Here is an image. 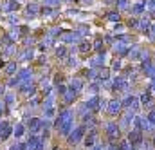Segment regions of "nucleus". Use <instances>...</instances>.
Instances as JSON below:
<instances>
[{
  "instance_id": "obj_59",
  "label": "nucleus",
  "mask_w": 155,
  "mask_h": 150,
  "mask_svg": "<svg viewBox=\"0 0 155 150\" xmlns=\"http://www.w3.org/2000/svg\"><path fill=\"white\" fill-rule=\"evenodd\" d=\"M83 2H85V4H92V0H83Z\"/></svg>"
},
{
  "instance_id": "obj_34",
  "label": "nucleus",
  "mask_w": 155,
  "mask_h": 150,
  "mask_svg": "<svg viewBox=\"0 0 155 150\" xmlns=\"http://www.w3.org/2000/svg\"><path fill=\"white\" fill-rule=\"evenodd\" d=\"M4 9H5L7 13H11V11H15V9H18V2H16V0H11V2H9V4H7V5L4 7Z\"/></svg>"
},
{
  "instance_id": "obj_24",
  "label": "nucleus",
  "mask_w": 155,
  "mask_h": 150,
  "mask_svg": "<svg viewBox=\"0 0 155 150\" xmlns=\"http://www.w3.org/2000/svg\"><path fill=\"white\" fill-rule=\"evenodd\" d=\"M76 92H74V90H71V89H67V90H65V92H63V101H65V103H72V101H74V100H76Z\"/></svg>"
},
{
  "instance_id": "obj_13",
  "label": "nucleus",
  "mask_w": 155,
  "mask_h": 150,
  "mask_svg": "<svg viewBox=\"0 0 155 150\" xmlns=\"http://www.w3.org/2000/svg\"><path fill=\"white\" fill-rule=\"evenodd\" d=\"M72 127H74V118L69 119V121H65V123H61L60 128H58V132H60L61 136H69V134L72 132Z\"/></svg>"
},
{
  "instance_id": "obj_30",
  "label": "nucleus",
  "mask_w": 155,
  "mask_h": 150,
  "mask_svg": "<svg viewBox=\"0 0 155 150\" xmlns=\"http://www.w3.org/2000/svg\"><path fill=\"white\" fill-rule=\"evenodd\" d=\"M117 11H126L130 7V0H116Z\"/></svg>"
},
{
  "instance_id": "obj_25",
  "label": "nucleus",
  "mask_w": 155,
  "mask_h": 150,
  "mask_svg": "<svg viewBox=\"0 0 155 150\" xmlns=\"http://www.w3.org/2000/svg\"><path fill=\"white\" fill-rule=\"evenodd\" d=\"M25 11H27V16H31V18H33V16H36V15H38L40 5L33 2V4H29V5H27V9H25Z\"/></svg>"
},
{
  "instance_id": "obj_38",
  "label": "nucleus",
  "mask_w": 155,
  "mask_h": 150,
  "mask_svg": "<svg viewBox=\"0 0 155 150\" xmlns=\"http://www.w3.org/2000/svg\"><path fill=\"white\" fill-rule=\"evenodd\" d=\"M47 107H54V98L52 96H47V100L43 101V109H47Z\"/></svg>"
},
{
  "instance_id": "obj_56",
  "label": "nucleus",
  "mask_w": 155,
  "mask_h": 150,
  "mask_svg": "<svg viewBox=\"0 0 155 150\" xmlns=\"http://www.w3.org/2000/svg\"><path fill=\"white\" fill-rule=\"evenodd\" d=\"M148 5L152 7V11H155V0H150V2H148Z\"/></svg>"
},
{
  "instance_id": "obj_40",
  "label": "nucleus",
  "mask_w": 155,
  "mask_h": 150,
  "mask_svg": "<svg viewBox=\"0 0 155 150\" xmlns=\"http://www.w3.org/2000/svg\"><path fill=\"white\" fill-rule=\"evenodd\" d=\"M61 33H63V31H61L60 27H54V29H51V31H49V36H60Z\"/></svg>"
},
{
  "instance_id": "obj_35",
  "label": "nucleus",
  "mask_w": 155,
  "mask_h": 150,
  "mask_svg": "<svg viewBox=\"0 0 155 150\" xmlns=\"http://www.w3.org/2000/svg\"><path fill=\"white\" fill-rule=\"evenodd\" d=\"M107 18H108L110 22H119V18H121V15H119L117 11H110V13L107 15Z\"/></svg>"
},
{
  "instance_id": "obj_16",
  "label": "nucleus",
  "mask_w": 155,
  "mask_h": 150,
  "mask_svg": "<svg viewBox=\"0 0 155 150\" xmlns=\"http://www.w3.org/2000/svg\"><path fill=\"white\" fill-rule=\"evenodd\" d=\"M105 65V51L103 53H99L96 58H92L90 60V67H96V69H101Z\"/></svg>"
},
{
  "instance_id": "obj_4",
  "label": "nucleus",
  "mask_w": 155,
  "mask_h": 150,
  "mask_svg": "<svg viewBox=\"0 0 155 150\" xmlns=\"http://www.w3.org/2000/svg\"><path fill=\"white\" fill-rule=\"evenodd\" d=\"M152 123L148 121V118H143V116H135L134 118V128H137V130H141V132H148V130H152Z\"/></svg>"
},
{
  "instance_id": "obj_18",
  "label": "nucleus",
  "mask_w": 155,
  "mask_h": 150,
  "mask_svg": "<svg viewBox=\"0 0 155 150\" xmlns=\"http://www.w3.org/2000/svg\"><path fill=\"white\" fill-rule=\"evenodd\" d=\"M41 141H43V138H38L36 134H31V138L27 139V148L29 150H36Z\"/></svg>"
},
{
  "instance_id": "obj_14",
  "label": "nucleus",
  "mask_w": 155,
  "mask_h": 150,
  "mask_svg": "<svg viewBox=\"0 0 155 150\" xmlns=\"http://www.w3.org/2000/svg\"><path fill=\"white\" fill-rule=\"evenodd\" d=\"M13 132V128H11V125L7 123V121H0V139L2 141H5L7 138H9V134Z\"/></svg>"
},
{
  "instance_id": "obj_19",
  "label": "nucleus",
  "mask_w": 155,
  "mask_h": 150,
  "mask_svg": "<svg viewBox=\"0 0 155 150\" xmlns=\"http://www.w3.org/2000/svg\"><path fill=\"white\" fill-rule=\"evenodd\" d=\"M146 7H148V2H139V4H134L132 5V15H143L144 11H146Z\"/></svg>"
},
{
  "instance_id": "obj_50",
  "label": "nucleus",
  "mask_w": 155,
  "mask_h": 150,
  "mask_svg": "<svg viewBox=\"0 0 155 150\" xmlns=\"http://www.w3.org/2000/svg\"><path fill=\"white\" fill-rule=\"evenodd\" d=\"M67 89H69V87H65V85H56V90H58L60 94H63V92H65Z\"/></svg>"
},
{
  "instance_id": "obj_52",
  "label": "nucleus",
  "mask_w": 155,
  "mask_h": 150,
  "mask_svg": "<svg viewBox=\"0 0 155 150\" xmlns=\"http://www.w3.org/2000/svg\"><path fill=\"white\" fill-rule=\"evenodd\" d=\"M16 148L18 150H29L27 148V143H16Z\"/></svg>"
},
{
  "instance_id": "obj_54",
  "label": "nucleus",
  "mask_w": 155,
  "mask_h": 150,
  "mask_svg": "<svg viewBox=\"0 0 155 150\" xmlns=\"http://www.w3.org/2000/svg\"><path fill=\"white\" fill-rule=\"evenodd\" d=\"M67 63H69L71 67H74V65H76V58H69V60H67Z\"/></svg>"
},
{
  "instance_id": "obj_26",
  "label": "nucleus",
  "mask_w": 155,
  "mask_h": 150,
  "mask_svg": "<svg viewBox=\"0 0 155 150\" xmlns=\"http://www.w3.org/2000/svg\"><path fill=\"white\" fill-rule=\"evenodd\" d=\"M67 56H69V49H67L65 45H61V47L56 49V58H58V60H65Z\"/></svg>"
},
{
  "instance_id": "obj_44",
  "label": "nucleus",
  "mask_w": 155,
  "mask_h": 150,
  "mask_svg": "<svg viewBox=\"0 0 155 150\" xmlns=\"http://www.w3.org/2000/svg\"><path fill=\"white\" fill-rule=\"evenodd\" d=\"M146 118H148V121L155 127V111H150V112L146 114Z\"/></svg>"
},
{
  "instance_id": "obj_2",
  "label": "nucleus",
  "mask_w": 155,
  "mask_h": 150,
  "mask_svg": "<svg viewBox=\"0 0 155 150\" xmlns=\"http://www.w3.org/2000/svg\"><path fill=\"white\" fill-rule=\"evenodd\" d=\"M121 101H123V109L134 111L135 114H137L139 107H141V100H139V98H135V96H126V98H124V100H121Z\"/></svg>"
},
{
  "instance_id": "obj_46",
  "label": "nucleus",
  "mask_w": 155,
  "mask_h": 150,
  "mask_svg": "<svg viewBox=\"0 0 155 150\" xmlns=\"http://www.w3.org/2000/svg\"><path fill=\"white\" fill-rule=\"evenodd\" d=\"M4 100H5V103H7V105H13V103H15V96H13V94H7Z\"/></svg>"
},
{
  "instance_id": "obj_41",
  "label": "nucleus",
  "mask_w": 155,
  "mask_h": 150,
  "mask_svg": "<svg viewBox=\"0 0 155 150\" xmlns=\"http://www.w3.org/2000/svg\"><path fill=\"white\" fill-rule=\"evenodd\" d=\"M60 4H61V0H45V5H49V7H56Z\"/></svg>"
},
{
  "instance_id": "obj_10",
  "label": "nucleus",
  "mask_w": 155,
  "mask_h": 150,
  "mask_svg": "<svg viewBox=\"0 0 155 150\" xmlns=\"http://www.w3.org/2000/svg\"><path fill=\"white\" fill-rule=\"evenodd\" d=\"M72 118H74V114H72V111H69V109H65V111H61V112L58 114V118H56V123H54V128L58 130L61 123H65V121H69V119H72Z\"/></svg>"
},
{
  "instance_id": "obj_17",
  "label": "nucleus",
  "mask_w": 155,
  "mask_h": 150,
  "mask_svg": "<svg viewBox=\"0 0 155 150\" xmlns=\"http://www.w3.org/2000/svg\"><path fill=\"white\" fill-rule=\"evenodd\" d=\"M143 73L148 78H155V63L153 62H143Z\"/></svg>"
},
{
  "instance_id": "obj_43",
  "label": "nucleus",
  "mask_w": 155,
  "mask_h": 150,
  "mask_svg": "<svg viewBox=\"0 0 155 150\" xmlns=\"http://www.w3.org/2000/svg\"><path fill=\"white\" fill-rule=\"evenodd\" d=\"M54 112H56L54 107H47L45 109V118H54Z\"/></svg>"
},
{
  "instance_id": "obj_55",
  "label": "nucleus",
  "mask_w": 155,
  "mask_h": 150,
  "mask_svg": "<svg viewBox=\"0 0 155 150\" xmlns=\"http://www.w3.org/2000/svg\"><path fill=\"white\" fill-rule=\"evenodd\" d=\"M123 27H124V26H123V24H117V22H116V26H114V31H121V29H123Z\"/></svg>"
},
{
  "instance_id": "obj_48",
  "label": "nucleus",
  "mask_w": 155,
  "mask_h": 150,
  "mask_svg": "<svg viewBox=\"0 0 155 150\" xmlns=\"http://www.w3.org/2000/svg\"><path fill=\"white\" fill-rule=\"evenodd\" d=\"M40 11H41V15H52V13H51V7H49V5H43V7H41Z\"/></svg>"
},
{
  "instance_id": "obj_39",
  "label": "nucleus",
  "mask_w": 155,
  "mask_h": 150,
  "mask_svg": "<svg viewBox=\"0 0 155 150\" xmlns=\"http://www.w3.org/2000/svg\"><path fill=\"white\" fill-rule=\"evenodd\" d=\"M20 85H22V83L18 81V78H16V76H15V78H11V81H9V87H11V89H16V87H20Z\"/></svg>"
},
{
  "instance_id": "obj_6",
  "label": "nucleus",
  "mask_w": 155,
  "mask_h": 150,
  "mask_svg": "<svg viewBox=\"0 0 155 150\" xmlns=\"http://www.w3.org/2000/svg\"><path fill=\"white\" fill-rule=\"evenodd\" d=\"M126 138H128V141H130V143H132L135 148H137V147H141V145L144 143V139H143V132H141V130H137V128L130 130Z\"/></svg>"
},
{
  "instance_id": "obj_36",
  "label": "nucleus",
  "mask_w": 155,
  "mask_h": 150,
  "mask_svg": "<svg viewBox=\"0 0 155 150\" xmlns=\"http://www.w3.org/2000/svg\"><path fill=\"white\" fill-rule=\"evenodd\" d=\"M108 76H110L108 69H105V67H101V69H99V74H97L99 80H103V81H105V80H108Z\"/></svg>"
},
{
  "instance_id": "obj_60",
  "label": "nucleus",
  "mask_w": 155,
  "mask_h": 150,
  "mask_svg": "<svg viewBox=\"0 0 155 150\" xmlns=\"http://www.w3.org/2000/svg\"><path fill=\"white\" fill-rule=\"evenodd\" d=\"M153 63H155V60H153Z\"/></svg>"
},
{
  "instance_id": "obj_5",
  "label": "nucleus",
  "mask_w": 155,
  "mask_h": 150,
  "mask_svg": "<svg viewBox=\"0 0 155 150\" xmlns=\"http://www.w3.org/2000/svg\"><path fill=\"white\" fill-rule=\"evenodd\" d=\"M105 132H107V136H108L110 141H117L121 138V127L117 123H108L107 128H105Z\"/></svg>"
},
{
  "instance_id": "obj_61",
  "label": "nucleus",
  "mask_w": 155,
  "mask_h": 150,
  "mask_svg": "<svg viewBox=\"0 0 155 150\" xmlns=\"http://www.w3.org/2000/svg\"><path fill=\"white\" fill-rule=\"evenodd\" d=\"M16 2H18V0H16Z\"/></svg>"
},
{
  "instance_id": "obj_51",
  "label": "nucleus",
  "mask_w": 155,
  "mask_h": 150,
  "mask_svg": "<svg viewBox=\"0 0 155 150\" xmlns=\"http://www.w3.org/2000/svg\"><path fill=\"white\" fill-rule=\"evenodd\" d=\"M97 90H99V87H97V83H90V92H94V94H96Z\"/></svg>"
},
{
  "instance_id": "obj_53",
  "label": "nucleus",
  "mask_w": 155,
  "mask_h": 150,
  "mask_svg": "<svg viewBox=\"0 0 155 150\" xmlns=\"http://www.w3.org/2000/svg\"><path fill=\"white\" fill-rule=\"evenodd\" d=\"M148 90H152V92H155V78H152V83H150Z\"/></svg>"
},
{
  "instance_id": "obj_11",
  "label": "nucleus",
  "mask_w": 155,
  "mask_h": 150,
  "mask_svg": "<svg viewBox=\"0 0 155 150\" xmlns=\"http://www.w3.org/2000/svg\"><path fill=\"white\" fill-rule=\"evenodd\" d=\"M27 128H29L31 134L40 132V130L43 128V119H40V118H31V119L27 121Z\"/></svg>"
},
{
  "instance_id": "obj_15",
  "label": "nucleus",
  "mask_w": 155,
  "mask_h": 150,
  "mask_svg": "<svg viewBox=\"0 0 155 150\" xmlns=\"http://www.w3.org/2000/svg\"><path fill=\"white\" fill-rule=\"evenodd\" d=\"M114 90H128V81L123 78V76H117L114 78Z\"/></svg>"
},
{
  "instance_id": "obj_21",
  "label": "nucleus",
  "mask_w": 155,
  "mask_h": 150,
  "mask_svg": "<svg viewBox=\"0 0 155 150\" xmlns=\"http://www.w3.org/2000/svg\"><path fill=\"white\" fill-rule=\"evenodd\" d=\"M16 78H18L20 83H24V81H27V80L33 78V71H31V69H22V71H18Z\"/></svg>"
},
{
  "instance_id": "obj_31",
  "label": "nucleus",
  "mask_w": 155,
  "mask_h": 150,
  "mask_svg": "<svg viewBox=\"0 0 155 150\" xmlns=\"http://www.w3.org/2000/svg\"><path fill=\"white\" fill-rule=\"evenodd\" d=\"M78 49H79V53H88V51L92 49V43H90V42H85V40H81Z\"/></svg>"
},
{
  "instance_id": "obj_1",
  "label": "nucleus",
  "mask_w": 155,
  "mask_h": 150,
  "mask_svg": "<svg viewBox=\"0 0 155 150\" xmlns=\"http://www.w3.org/2000/svg\"><path fill=\"white\" fill-rule=\"evenodd\" d=\"M85 132H87V125H79L76 128H72V132L67 136V139H69V145H78L83 138H85Z\"/></svg>"
},
{
  "instance_id": "obj_12",
  "label": "nucleus",
  "mask_w": 155,
  "mask_h": 150,
  "mask_svg": "<svg viewBox=\"0 0 155 150\" xmlns=\"http://www.w3.org/2000/svg\"><path fill=\"white\" fill-rule=\"evenodd\" d=\"M18 89H20V90H22L24 94H27V96H31V94H35V92H36V85H35V83H33L31 80L24 81V83H22V85L18 87Z\"/></svg>"
},
{
  "instance_id": "obj_42",
  "label": "nucleus",
  "mask_w": 155,
  "mask_h": 150,
  "mask_svg": "<svg viewBox=\"0 0 155 150\" xmlns=\"http://www.w3.org/2000/svg\"><path fill=\"white\" fill-rule=\"evenodd\" d=\"M5 112H7V103H5V100H0V116Z\"/></svg>"
},
{
  "instance_id": "obj_9",
  "label": "nucleus",
  "mask_w": 155,
  "mask_h": 150,
  "mask_svg": "<svg viewBox=\"0 0 155 150\" xmlns=\"http://www.w3.org/2000/svg\"><path fill=\"white\" fill-rule=\"evenodd\" d=\"M85 105L88 107V111H92L94 114H97L101 111V98H99V96H92V98H88V100L85 101Z\"/></svg>"
},
{
  "instance_id": "obj_20",
  "label": "nucleus",
  "mask_w": 155,
  "mask_h": 150,
  "mask_svg": "<svg viewBox=\"0 0 155 150\" xmlns=\"http://www.w3.org/2000/svg\"><path fill=\"white\" fill-rule=\"evenodd\" d=\"M114 51H116V54H117V56H121V58L128 54V49H126L124 42H119V40H117V43H114Z\"/></svg>"
},
{
  "instance_id": "obj_57",
  "label": "nucleus",
  "mask_w": 155,
  "mask_h": 150,
  "mask_svg": "<svg viewBox=\"0 0 155 150\" xmlns=\"http://www.w3.org/2000/svg\"><path fill=\"white\" fill-rule=\"evenodd\" d=\"M92 150H105V148H103L101 145H94V147H92Z\"/></svg>"
},
{
  "instance_id": "obj_3",
  "label": "nucleus",
  "mask_w": 155,
  "mask_h": 150,
  "mask_svg": "<svg viewBox=\"0 0 155 150\" xmlns=\"http://www.w3.org/2000/svg\"><path fill=\"white\" fill-rule=\"evenodd\" d=\"M121 111H123V101L121 100H110L108 105H107V114L116 118V116H121Z\"/></svg>"
},
{
  "instance_id": "obj_22",
  "label": "nucleus",
  "mask_w": 155,
  "mask_h": 150,
  "mask_svg": "<svg viewBox=\"0 0 155 150\" xmlns=\"http://www.w3.org/2000/svg\"><path fill=\"white\" fill-rule=\"evenodd\" d=\"M69 89L74 90L76 94H79V92L83 90V81H81V80H72V81L69 83Z\"/></svg>"
},
{
  "instance_id": "obj_7",
  "label": "nucleus",
  "mask_w": 155,
  "mask_h": 150,
  "mask_svg": "<svg viewBox=\"0 0 155 150\" xmlns=\"http://www.w3.org/2000/svg\"><path fill=\"white\" fill-rule=\"evenodd\" d=\"M60 38H61V42H65V43H79V42L83 40V36H81L78 31H67V33H61Z\"/></svg>"
},
{
  "instance_id": "obj_47",
  "label": "nucleus",
  "mask_w": 155,
  "mask_h": 150,
  "mask_svg": "<svg viewBox=\"0 0 155 150\" xmlns=\"http://www.w3.org/2000/svg\"><path fill=\"white\" fill-rule=\"evenodd\" d=\"M121 67H123V65H121V60H116V62L112 63V71H121Z\"/></svg>"
},
{
  "instance_id": "obj_23",
  "label": "nucleus",
  "mask_w": 155,
  "mask_h": 150,
  "mask_svg": "<svg viewBox=\"0 0 155 150\" xmlns=\"http://www.w3.org/2000/svg\"><path fill=\"white\" fill-rule=\"evenodd\" d=\"M139 100H141V103H143L144 107H146V105H148V107H152V100H153V98H152V90H148V92H143Z\"/></svg>"
},
{
  "instance_id": "obj_29",
  "label": "nucleus",
  "mask_w": 155,
  "mask_h": 150,
  "mask_svg": "<svg viewBox=\"0 0 155 150\" xmlns=\"http://www.w3.org/2000/svg\"><path fill=\"white\" fill-rule=\"evenodd\" d=\"M16 71H18V65H16V62H9V63L5 65V74L13 76Z\"/></svg>"
},
{
  "instance_id": "obj_58",
  "label": "nucleus",
  "mask_w": 155,
  "mask_h": 150,
  "mask_svg": "<svg viewBox=\"0 0 155 150\" xmlns=\"http://www.w3.org/2000/svg\"><path fill=\"white\" fill-rule=\"evenodd\" d=\"M9 150H18V148H16V145H13V147H11Z\"/></svg>"
},
{
  "instance_id": "obj_28",
  "label": "nucleus",
  "mask_w": 155,
  "mask_h": 150,
  "mask_svg": "<svg viewBox=\"0 0 155 150\" xmlns=\"http://www.w3.org/2000/svg\"><path fill=\"white\" fill-rule=\"evenodd\" d=\"M139 29L143 31V33H150V20H146V18H141L139 20Z\"/></svg>"
},
{
  "instance_id": "obj_45",
  "label": "nucleus",
  "mask_w": 155,
  "mask_h": 150,
  "mask_svg": "<svg viewBox=\"0 0 155 150\" xmlns=\"http://www.w3.org/2000/svg\"><path fill=\"white\" fill-rule=\"evenodd\" d=\"M116 40H119V42H124V43H126V42H130V40H132V36H128V35H117Z\"/></svg>"
},
{
  "instance_id": "obj_49",
  "label": "nucleus",
  "mask_w": 155,
  "mask_h": 150,
  "mask_svg": "<svg viewBox=\"0 0 155 150\" xmlns=\"http://www.w3.org/2000/svg\"><path fill=\"white\" fill-rule=\"evenodd\" d=\"M128 26H130V27H134V29H139V20H130V22H128Z\"/></svg>"
},
{
  "instance_id": "obj_37",
  "label": "nucleus",
  "mask_w": 155,
  "mask_h": 150,
  "mask_svg": "<svg viewBox=\"0 0 155 150\" xmlns=\"http://www.w3.org/2000/svg\"><path fill=\"white\" fill-rule=\"evenodd\" d=\"M76 31L79 33V35H81V36H87V35L90 33V31H88V26H79Z\"/></svg>"
},
{
  "instance_id": "obj_27",
  "label": "nucleus",
  "mask_w": 155,
  "mask_h": 150,
  "mask_svg": "<svg viewBox=\"0 0 155 150\" xmlns=\"http://www.w3.org/2000/svg\"><path fill=\"white\" fill-rule=\"evenodd\" d=\"M139 54H141V49H139L137 45H134L132 49H128V54H126V56H128L130 60H137V58H139Z\"/></svg>"
},
{
  "instance_id": "obj_33",
  "label": "nucleus",
  "mask_w": 155,
  "mask_h": 150,
  "mask_svg": "<svg viewBox=\"0 0 155 150\" xmlns=\"http://www.w3.org/2000/svg\"><path fill=\"white\" fill-rule=\"evenodd\" d=\"M20 60H33V49H25L22 54H20Z\"/></svg>"
},
{
  "instance_id": "obj_32",
  "label": "nucleus",
  "mask_w": 155,
  "mask_h": 150,
  "mask_svg": "<svg viewBox=\"0 0 155 150\" xmlns=\"http://www.w3.org/2000/svg\"><path fill=\"white\" fill-rule=\"evenodd\" d=\"M24 132H25V127H24V125H20V123H18V125L13 128V134H15V138H22V136H24Z\"/></svg>"
},
{
  "instance_id": "obj_8",
  "label": "nucleus",
  "mask_w": 155,
  "mask_h": 150,
  "mask_svg": "<svg viewBox=\"0 0 155 150\" xmlns=\"http://www.w3.org/2000/svg\"><path fill=\"white\" fill-rule=\"evenodd\" d=\"M83 145L87 148H92L94 145H97V130L96 128H90V132L83 138Z\"/></svg>"
}]
</instances>
